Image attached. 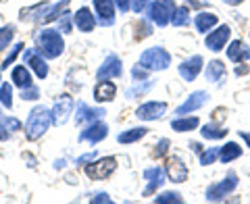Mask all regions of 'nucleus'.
Returning <instances> with one entry per match:
<instances>
[{"instance_id":"f257e3e1","label":"nucleus","mask_w":250,"mask_h":204,"mask_svg":"<svg viewBox=\"0 0 250 204\" xmlns=\"http://www.w3.org/2000/svg\"><path fill=\"white\" fill-rule=\"evenodd\" d=\"M50 123H54V121H52V111H48V108H44V106H36L34 111L29 113L27 123H25V133H27V138H29V140L42 138L44 133L48 131Z\"/></svg>"},{"instance_id":"f03ea898","label":"nucleus","mask_w":250,"mask_h":204,"mask_svg":"<svg viewBox=\"0 0 250 204\" xmlns=\"http://www.w3.org/2000/svg\"><path fill=\"white\" fill-rule=\"evenodd\" d=\"M38 50L46 59H57L65 50V40L59 34V29H42L38 36Z\"/></svg>"},{"instance_id":"7ed1b4c3","label":"nucleus","mask_w":250,"mask_h":204,"mask_svg":"<svg viewBox=\"0 0 250 204\" xmlns=\"http://www.w3.org/2000/svg\"><path fill=\"white\" fill-rule=\"evenodd\" d=\"M140 65L148 71H165V69L171 65V54L163 48V46H152L142 52L140 57Z\"/></svg>"},{"instance_id":"20e7f679","label":"nucleus","mask_w":250,"mask_h":204,"mask_svg":"<svg viewBox=\"0 0 250 204\" xmlns=\"http://www.w3.org/2000/svg\"><path fill=\"white\" fill-rule=\"evenodd\" d=\"M175 0H154L148 6V19L156 23L159 27H165L171 23V17L175 13Z\"/></svg>"},{"instance_id":"39448f33","label":"nucleus","mask_w":250,"mask_h":204,"mask_svg":"<svg viewBox=\"0 0 250 204\" xmlns=\"http://www.w3.org/2000/svg\"><path fill=\"white\" fill-rule=\"evenodd\" d=\"M236 187H238V175L233 173V171H229V173L225 175L221 182L215 184V185H210L208 190H207V200H210V202H221V200H225V196L231 194Z\"/></svg>"},{"instance_id":"423d86ee","label":"nucleus","mask_w":250,"mask_h":204,"mask_svg":"<svg viewBox=\"0 0 250 204\" xmlns=\"http://www.w3.org/2000/svg\"><path fill=\"white\" fill-rule=\"evenodd\" d=\"M117 169V159L115 156H104V159H100L94 163L90 167H85V175L92 177V179H106L108 175H113V171Z\"/></svg>"},{"instance_id":"0eeeda50","label":"nucleus","mask_w":250,"mask_h":204,"mask_svg":"<svg viewBox=\"0 0 250 204\" xmlns=\"http://www.w3.org/2000/svg\"><path fill=\"white\" fill-rule=\"evenodd\" d=\"M229 36H231L229 25H219V27H215V29L207 36L205 44H207V48H208V50L219 52V50H223V48H225V42L229 40Z\"/></svg>"},{"instance_id":"6e6552de","label":"nucleus","mask_w":250,"mask_h":204,"mask_svg":"<svg viewBox=\"0 0 250 204\" xmlns=\"http://www.w3.org/2000/svg\"><path fill=\"white\" fill-rule=\"evenodd\" d=\"M73 104H75L73 98L69 96V94H62V96L54 102V106H52V121L57 125H62L69 119V115H71Z\"/></svg>"},{"instance_id":"1a4fd4ad","label":"nucleus","mask_w":250,"mask_h":204,"mask_svg":"<svg viewBox=\"0 0 250 204\" xmlns=\"http://www.w3.org/2000/svg\"><path fill=\"white\" fill-rule=\"evenodd\" d=\"M167 111V102H144L142 106H138L136 117L140 121H154L161 119Z\"/></svg>"},{"instance_id":"9d476101","label":"nucleus","mask_w":250,"mask_h":204,"mask_svg":"<svg viewBox=\"0 0 250 204\" xmlns=\"http://www.w3.org/2000/svg\"><path fill=\"white\" fill-rule=\"evenodd\" d=\"M165 173L173 184H184L188 179V167L179 156H169V161L165 164Z\"/></svg>"},{"instance_id":"9b49d317","label":"nucleus","mask_w":250,"mask_h":204,"mask_svg":"<svg viewBox=\"0 0 250 204\" xmlns=\"http://www.w3.org/2000/svg\"><path fill=\"white\" fill-rule=\"evenodd\" d=\"M121 71H123L121 59L117 57V54H108L106 61H104V65L98 69L96 77H98V80H111V77H119Z\"/></svg>"},{"instance_id":"f8f14e48","label":"nucleus","mask_w":250,"mask_h":204,"mask_svg":"<svg viewBox=\"0 0 250 204\" xmlns=\"http://www.w3.org/2000/svg\"><path fill=\"white\" fill-rule=\"evenodd\" d=\"M202 62H205V61H202V57H200V54H196V57L184 61L182 65L177 67V71H179V75H182L186 82H194L198 77L200 69H202Z\"/></svg>"},{"instance_id":"ddd939ff","label":"nucleus","mask_w":250,"mask_h":204,"mask_svg":"<svg viewBox=\"0 0 250 204\" xmlns=\"http://www.w3.org/2000/svg\"><path fill=\"white\" fill-rule=\"evenodd\" d=\"M106 133H108V125H106V123H103V121H92L90 127H85V129L82 131L80 140H83V142L96 144V142H100V140L106 138Z\"/></svg>"},{"instance_id":"4468645a","label":"nucleus","mask_w":250,"mask_h":204,"mask_svg":"<svg viewBox=\"0 0 250 204\" xmlns=\"http://www.w3.org/2000/svg\"><path fill=\"white\" fill-rule=\"evenodd\" d=\"M208 100V94L205 90H198V92H194L188 96V100L184 102L182 106L175 111V115H188V113H192V111H198V108L205 106V102Z\"/></svg>"},{"instance_id":"2eb2a0df","label":"nucleus","mask_w":250,"mask_h":204,"mask_svg":"<svg viewBox=\"0 0 250 204\" xmlns=\"http://www.w3.org/2000/svg\"><path fill=\"white\" fill-rule=\"evenodd\" d=\"M23 62L25 65H29L31 69H34V73L40 77V80H44L46 75H48V65H46V61L38 54L36 50H31V48H27L25 50V54H23Z\"/></svg>"},{"instance_id":"dca6fc26","label":"nucleus","mask_w":250,"mask_h":204,"mask_svg":"<svg viewBox=\"0 0 250 204\" xmlns=\"http://www.w3.org/2000/svg\"><path fill=\"white\" fill-rule=\"evenodd\" d=\"M94 9L100 17L103 25H113L115 23V0H94Z\"/></svg>"},{"instance_id":"f3484780","label":"nucleus","mask_w":250,"mask_h":204,"mask_svg":"<svg viewBox=\"0 0 250 204\" xmlns=\"http://www.w3.org/2000/svg\"><path fill=\"white\" fill-rule=\"evenodd\" d=\"M144 179H148V185L144 190V196H150L156 187H161L165 184V169L163 167H150L144 171Z\"/></svg>"},{"instance_id":"a211bd4d","label":"nucleus","mask_w":250,"mask_h":204,"mask_svg":"<svg viewBox=\"0 0 250 204\" xmlns=\"http://www.w3.org/2000/svg\"><path fill=\"white\" fill-rule=\"evenodd\" d=\"M73 23H75L77 29L83 31V34H90V31L96 27V19H94V15L88 6H82V9L73 15Z\"/></svg>"},{"instance_id":"6ab92c4d","label":"nucleus","mask_w":250,"mask_h":204,"mask_svg":"<svg viewBox=\"0 0 250 204\" xmlns=\"http://www.w3.org/2000/svg\"><path fill=\"white\" fill-rule=\"evenodd\" d=\"M115 94H117V85L113 82H98V85L94 88V100L96 102H111L115 98Z\"/></svg>"},{"instance_id":"aec40b11","label":"nucleus","mask_w":250,"mask_h":204,"mask_svg":"<svg viewBox=\"0 0 250 204\" xmlns=\"http://www.w3.org/2000/svg\"><path fill=\"white\" fill-rule=\"evenodd\" d=\"M228 59L233 62H242V61H248L250 59V48L246 42L242 40H233L228 48Z\"/></svg>"},{"instance_id":"412c9836","label":"nucleus","mask_w":250,"mask_h":204,"mask_svg":"<svg viewBox=\"0 0 250 204\" xmlns=\"http://www.w3.org/2000/svg\"><path fill=\"white\" fill-rule=\"evenodd\" d=\"M104 117V108H90L88 104L80 102L77 104V117H75V123H83V121H94V119H100Z\"/></svg>"},{"instance_id":"4be33fe9","label":"nucleus","mask_w":250,"mask_h":204,"mask_svg":"<svg viewBox=\"0 0 250 204\" xmlns=\"http://www.w3.org/2000/svg\"><path fill=\"white\" fill-rule=\"evenodd\" d=\"M217 21H219L217 15L205 11V13H198V15H196V19H194V25H196L198 34H208V31L217 25Z\"/></svg>"},{"instance_id":"5701e85b","label":"nucleus","mask_w":250,"mask_h":204,"mask_svg":"<svg viewBox=\"0 0 250 204\" xmlns=\"http://www.w3.org/2000/svg\"><path fill=\"white\" fill-rule=\"evenodd\" d=\"M225 73H228V71H225V62H221V61H210L207 65V82L221 83Z\"/></svg>"},{"instance_id":"b1692460","label":"nucleus","mask_w":250,"mask_h":204,"mask_svg":"<svg viewBox=\"0 0 250 204\" xmlns=\"http://www.w3.org/2000/svg\"><path fill=\"white\" fill-rule=\"evenodd\" d=\"M11 82L15 85H19V88H29V85H34L31 83V73L27 71V67L25 65H19V67H15L13 69V73H11Z\"/></svg>"},{"instance_id":"393cba45","label":"nucleus","mask_w":250,"mask_h":204,"mask_svg":"<svg viewBox=\"0 0 250 204\" xmlns=\"http://www.w3.org/2000/svg\"><path fill=\"white\" fill-rule=\"evenodd\" d=\"M242 156V148L236 142H228L225 146H219V161L221 163H231Z\"/></svg>"},{"instance_id":"a878e982","label":"nucleus","mask_w":250,"mask_h":204,"mask_svg":"<svg viewBox=\"0 0 250 204\" xmlns=\"http://www.w3.org/2000/svg\"><path fill=\"white\" fill-rule=\"evenodd\" d=\"M19 127H21V121L15 119V117H4V119H0V142L9 140L13 136V131H17Z\"/></svg>"},{"instance_id":"bb28decb","label":"nucleus","mask_w":250,"mask_h":204,"mask_svg":"<svg viewBox=\"0 0 250 204\" xmlns=\"http://www.w3.org/2000/svg\"><path fill=\"white\" fill-rule=\"evenodd\" d=\"M198 117H182V119H173L171 121V127H173L175 131L184 133V131H192L198 127Z\"/></svg>"},{"instance_id":"cd10ccee","label":"nucleus","mask_w":250,"mask_h":204,"mask_svg":"<svg viewBox=\"0 0 250 204\" xmlns=\"http://www.w3.org/2000/svg\"><path fill=\"white\" fill-rule=\"evenodd\" d=\"M200 133H202V138H207V140H223L228 136V129L217 123H207L205 127L200 129Z\"/></svg>"},{"instance_id":"c85d7f7f","label":"nucleus","mask_w":250,"mask_h":204,"mask_svg":"<svg viewBox=\"0 0 250 204\" xmlns=\"http://www.w3.org/2000/svg\"><path fill=\"white\" fill-rule=\"evenodd\" d=\"M146 133H148L146 127H134V129H127V131L119 133V138H117V140H119L121 144H131V142H138V140H142Z\"/></svg>"},{"instance_id":"c756f323","label":"nucleus","mask_w":250,"mask_h":204,"mask_svg":"<svg viewBox=\"0 0 250 204\" xmlns=\"http://www.w3.org/2000/svg\"><path fill=\"white\" fill-rule=\"evenodd\" d=\"M171 23H173L175 27H184L190 23V11H188V6H177L173 17H171Z\"/></svg>"},{"instance_id":"7c9ffc66","label":"nucleus","mask_w":250,"mask_h":204,"mask_svg":"<svg viewBox=\"0 0 250 204\" xmlns=\"http://www.w3.org/2000/svg\"><path fill=\"white\" fill-rule=\"evenodd\" d=\"M156 204H173V202H184L182 198V194H177V192H165V194H159L154 198Z\"/></svg>"},{"instance_id":"2f4dec72","label":"nucleus","mask_w":250,"mask_h":204,"mask_svg":"<svg viewBox=\"0 0 250 204\" xmlns=\"http://www.w3.org/2000/svg\"><path fill=\"white\" fill-rule=\"evenodd\" d=\"M219 159V148H208V150L200 152V164L202 167H208Z\"/></svg>"},{"instance_id":"473e14b6","label":"nucleus","mask_w":250,"mask_h":204,"mask_svg":"<svg viewBox=\"0 0 250 204\" xmlns=\"http://www.w3.org/2000/svg\"><path fill=\"white\" fill-rule=\"evenodd\" d=\"M0 102H2V106H6V108L13 106V90L9 83L0 85Z\"/></svg>"},{"instance_id":"72a5a7b5","label":"nucleus","mask_w":250,"mask_h":204,"mask_svg":"<svg viewBox=\"0 0 250 204\" xmlns=\"http://www.w3.org/2000/svg\"><path fill=\"white\" fill-rule=\"evenodd\" d=\"M13 31H15L13 25H6V27L0 29V52H2L6 46H9V42L13 40Z\"/></svg>"},{"instance_id":"f704fd0d","label":"nucleus","mask_w":250,"mask_h":204,"mask_svg":"<svg viewBox=\"0 0 250 204\" xmlns=\"http://www.w3.org/2000/svg\"><path fill=\"white\" fill-rule=\"evenodd\" d=\"M38 96H40V90H38L36 85H29V88L21 90V98L23 100H38Z\"/></svg>"},{"instance_id":"c9c22d12","label":"nucleus","mask_w":250,"mask_h":204,"mask_svg":"<svg viewBox=\"0 0 250 204\" xmlns=\"http://www.w3.org/2000/svg\"><path fill=\"white\" fill-rule=\"evenodd\" d=\"M21 48H23V44H17V46H15V48H13V52H11L9 57L4 59V62H2V71H4V69H9V65H13V61L17 59V54L21 52Z\"/></svg>"},{"instance_id":"e433bc0d","label":"nucleus","mask_w":250,"mask_h":204,"mask_svg":"<svg viewBox=\"0 0 250 204\" xmlns=\"http://www.w3.org/2000/svg\"><path fill=\"white\" fill-rule=\"evenodd\" d=\"M59 25H61V29L65 31V34H69V31H71V13H62Z\"/></svg>"},{"instance_id":"4c0bfd02","label":"nucleus","mask_w":250,"mask_h":204,"mask_svg":"<svg viewBox=\"0 0 250 204\" xmlns=\"http://www.w3.org/2000/svg\"><path fill=\"white\" fill-rule=\"evenodd\" d=\"M169 140L167 138H163L161 140V142L159 144H156V148H154V156H159V159H161V156H165L167 154V148H169Z\"/></svg>"},{"instance_id":"58836bf2","label":"nucleus","mask_w":250,"mask_h":204,"mask_svg":"<svg viewBox=\"0 0 250 204\" xmlns=\"http://www.w3.org/2000/svg\"><path fill=\"white\" fill-rule=\"evenodd\" d=\"M131 75H134V80H136V82H142V80H146L148 69H144L142 65H136V67H134V71H131Z\"/></svg>"},{"instance_id":"ea45409f","label":"nucleus","mask_w":250,"mask_h":204,"mask_svg":"<svg viewBox=\"0 0 250 204\" xmlns=\"http://www.w3.org/2000/svg\"><path fill=\"white\" fill-rule=\"evenodd\" d=\"M148 4H150V0H131V9L136 13H142Z\"/></svg>"},{"instance_id":"a19ab883","label":"nucleus","mask_w":250,"mask_h":204,"mask_svg":"<svg viewBox=\"0 0 250 204\" xmlns=\"http://www.w3.org/2000/svg\"><path fill=\"white\" fill-rule=\"evenodd\" d=\"M115 4H117V9H119L121 13H127L131 9V0H115Z\"/></svg>"},{"instance_id":"79ce46f5","label":"nucleus","mask_w":250,"mask_h":204,"mask_svg":"<svg viewBox=\"0 0 250 204\" xmlns=\"http://www.w3.org/2000/svg\"><path fill=\"white\" fill-rule=\"evenodd\" d=\"M94 159H96V152H88V154H83L80 156V159L75 161V164H85V163H92Z\"/></svg>"},{"instance_id":"37998d69","label":"nucleus","mask_w":250,"mask_h":204,"mask_svg":"<svg viewBox=\"0 0 250 204\" xmlns=\"http://www.w3.org/2000/svg\"><path fill=\"white\" fill-rule=\"evenodd\" d=\"M92 202H111L108 194H96V198H92Z\"/></svg>"},{"instance_id":"c03bdc74","label":"nucleus","mask_w":250,"mask_h":204,"mask_svg":"<svg viewBox=\"0 0 250 204\" xmlns=\"http://www.w3.org/2000/svg\"><path fill=\"white\" fill-rule=\"evenodd\" d=\"M248 73V67L246 65H242V62H240V65L236 67V75H246Z\"/></svg>"},{"instance_id":"a18cd8bd","label":"nucleus","mask_w":250,"mask_h":204,"mask_svg":"<svg viewBox=\"0 0 250 204\" xmlns=\"http://www.w3.org/2000/svg\"><path fill=\"white\" fill-rule=\"evenodd\" d=\"M240 138L244 140V142H246V146L250 148V133H248V131H240Z\"/></svg>"},{"instance_id":"49530a36","label":"nucleus","mask_w":250,"mask_h":204,"mask_svg":"<svg viewBox=\"0 0 250 204\" xmlns=\"http://www.w3.org/2000/svg\"><path fill=\"white\" fill-rule=\"evenodd\" d=\"M190 148H192V150H194V152H198V154L202 152V146H200L198 142H192V144H190Z\"/></svg>"},{"instance_id":"de8ad7c7","label":"nucleus","mask_w":250,"mask_h":204,"mask_svg":"<svg viewBox=\"0 0 250 204\" xmlns=\"http://www.w3.org/2000/svg\"><path fill=\"white\" fill-rule=\"evenodd\" d=\"M225 4H231V6H238V4H242L244 2V0H223Z\"/></svg>"}]
</instances>
